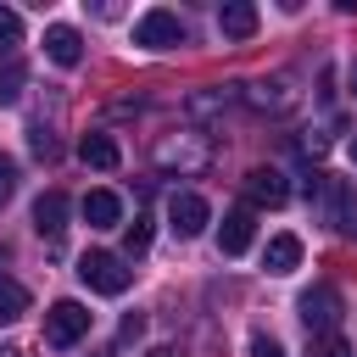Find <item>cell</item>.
I'll list each match as a JSON object with an SVG mask.
<instances>
[{
	"label": "cell",
	"instance_id": "cell-30",
	"mask_svg": "<svg viewBox=\"0 0 357 357\" xmlns=\"http://www.w3.org/2000/svg\"><path fill=\"white\" fill-rule=\"evenodd\" d=\"M89 357H112V351H89Z\"/></svg>",
	"mask_w": 357,
	"mask_h": 357
},
{
	"label": "cell",
	"instance_id": "cell-28",
	"mask_svg": "<svg viewBox=\"0 0 357 357\" xmlns=\"http://www.w3.org/2000/svg\"><path fill=\"white\" fill-rule=\"evenodd\" d=\"M0 357H28V351L22 346H0Z\"/></svg>",
	"mask_w": 357,
	"mask_h": 357
},
{
	"label": "cell",
	"instance_id": "cell-24",
	"mask_svg": "<svg viewBox=\"0 0 357 357\" xmlns=\"http://www.w3.org/2000/svg\"><path fill=\"white\" fill-rule=\"evenodd\" d=\"M251 357H284V346L273 335H251Z\"/></svg>",
	"mask_w": 357,
	"mask_h": 357
},
{
	"label": "cell",
	"instance_id": "cell-26",
	"mask_svg": "<svg viewBox=\"0 0 357 357\" xmlns=\"http://www.w3.org/2000/svg\"><path fill=\"white\" fill-rule=\"evenodd\" d=\"M324 145H329L324 134H307V139H301V151H307V156H324Z\"/></svg>",
	"mask_w": 357,
	"mask_h": 357
},
{
	"label": "cell",
	"instance_id": "cell-7",
	"mask_svg": "<svg viewBox=\"0 0 357 357\" xmlns=\"http://www.w3.org/2000/svg\"><path fill=\"white\" fill-rule=\"evenodd\" d=\"M167 223H173L178 240H195V234L212 223V206H206L195 190H173V201H167Z\"/></svg>",
	"mask_w": 357,
	"mask_h": 357
},
{
	"label": "cell",
	"instance_id": "cell-8",
	"mask_svg": "<svg viewBox=\"0 0 357 357\" xmlns=\"http://www.w3.org/2000/svg\"><path fill=\"white\" fill-rule=\"evenodd\" d=\"M33 234H39L45 245H61V234H67V195H61V190H45V195L33 201Z\"/></svg>",
	"mask_w": 357,
	"mask_h": 357
},
{
	"label": "cell",
	"instance_id": "cell-21",
	"mask_svg": "<svg viewBox=\"0 0 357 357\" xmlns=\"http://www.w3.org/2000/svg\"><path fill=\"white\" fill-rule=\"evenodd\" d=\"M11 45H22V17L0 6V50H11Z\"/></svg>",
	"mask_w": 357,
	"mask_h": 357
},
{
	"label": "cell",
	"instance_id": "cell-2",
	"mask_svg": "<svg viewBox=\"0 0 357 357\" xmlns=\"http://www.w3.org/2000/svg\"><path fill=\"white\" fill-rule=\"evenodd\" d=\"M78 279H84L95 296H123L128 279H134V268H128L117 251H84V257H78Z\"/></svg>",
	"mask_w": 357,
	"mask_h": 357
},
{
	"label": "cell",
	"instance_id": "cell-22",
	"mask_svg": "<svg viewBox=\"0 0 357 357\" xmlns=\"http://www.w3.org/2000/svg\"><path fill=\"white\" fill-rule=\"evenodd\" d=\"M28 145H33V156H45V162L56 156V134H50L45 123H33V128H28Z\"/></svg>",
	"mask_w": 357,
	"mask_h": 357
},
{
	"label": "cell",
	"instance_id": "cell-11",
	"mask_svg": "<svg viewBox=\"0 0 357 357\" xmlns=\"http://www.w3.org/2000/svg\"><path fill=\"white\" fill-rule=\"evenodd\" d=\"M45 56H50L56 67H78V61H84V39H78V28H67V22L45 28Z\"/></svg>",
	"mask_w": 357,
	"mask_h": 357
},
{
	"label": "cell",
	"instance_id": "cell-13",
	"mask_svg": "<svg viewBox=\"0 0 357 357\" xmlns=\"http://www.w3.org/2000/svg\"><path fill=\"white\" fill-rule=\"evenodd\" d=\"M84 223H89V229H117V223H123V201H117L112 190H89V195H84Z\"/></svg>",
	"mask_w": 357,
	"mask_h": 357
},
{
	"label": "cell",
	"instance_id": "cell-17",
	"mask_svg": "<svg viewBox=\"0 0 357 357\" xmlns=\"http://www.w3.org/2000/svg\"><path fill=\"white\" fill-rule=\"evenodd\" d=\"M22 312H28V290H22L17 279H6V273H0V324H17Z\"/></svg>",
	"mask_w": 357,
	"mask_h": 357
},
{
	"label": "cell",
	"instance_id": "cell-23",
	"mask_svg": "<svg viewBox=\"0 0 357 357\" xmlns=\"http://www.w3.org/2000/svg\"><path fill=\"white\" fill-rule=\"evenodd\" d=\"M11 195H17V162H11V156H0V206H6Z\"/></svg>",
	"mask_w": 357,
	"mask_h": 357
},
{
	"label": "cell",
	"instance_id": "cell-1",
	"mask_svg": "<svg viewBox=\"0 0 357 357\" xmlns=\"http://www.w3.org/2000/svg\"><path fill=\"white\" fill-rule=\"evenodd\" d=\"M307 195H318V212H324V223H329V229H340L346 240H357V195H351L340 178L318 173V178L307 184Z\"/></svg>",
	"mask_w": 357,
	"mask_h": 357
},
{
	"label": "cell",
	"instance_id": "cell-27",
	"mask_svg": "<svg viewBox=\"0 0 357 357\" xmlns=\"http://www.w3.org/2000/svg\"><path fill=\"white\" fill-rule=\"evenodd\" d=\"M145 357H184L178 346H156V351H145Z\"/></svg>",
	"mask_w": 357,
	"mask_h": 357
},
{
	"label": "cell",
	"instance_id": "cell-18",
	"mask_svg": "<svg viewBox=\"0 0 357 357\" xmlns=\"http://www.w3.org/2000/svg\"><path fill=\"white\" fill-rule=\"evenodd\" d=\"M22 84H28L22 61H0V106H17L22 100Z\"/></svg>",
	"mask_w": 357,
	"mask_h": 357
},
{
	"label": "cell",
	"instance_id": "cell-31",
	"mask_svg": "<svg viewBox=\"0 0 357 357\" xmlns=\"http://www.w3.org/2000/svg\"><path fill=\"white\" fill-rule=\"evenodd\" d=\"M351 156H357V139H351Z\"/></svg>",
	"mask_w": 357,
	"mask_h": 357
},
{
	"label": "cell",
	"instance_id": "cell-20",
	"mask_svg": "<svg viewBox=\"0 0 357 357\" xmlns=\"http://www.w3.org/2000/svg\"><path fill=\"white\" fill-rule=\"evenodd\" d=\"M307 357H357L340 335H312V346H307Z\"/></svg>",
	"mask_w": 357,
	"mask_h": 357
},
{
	"label": "cell",
	"instance_id": "cell-6",
	"mask_svg": "<svg viewBox=\"0 0 357 357\" xmlns=\"http://www.w3.org/2000/svg\"><path fill=\"white\" fill-rule=\"evenodd\" d=\"M134 45H145V50H173V45H184V22H178V11H145L139 22H134Z\"/></svg>",
	"mask_w": 357,
	"mask_h": 357
},
{
	"label": "cell",
	"instance_id": "cell-29",
	"mask_svg": "<svg viewBox=\"0 0 357 357\" xmlns=\"http://www.w3.org/2000/svg\"><path fill=\"white\" fill-rule=\"evenodd\" d=\"M351 95H357V67H351Z\"/></svg>",
	"mask_w": 357,
	"mask_h": 357
},
{
	"label": "cell",
	"instance_id": "cell-3",
	"mask_svg": "<svg viewBox=\"0 0 357 357\" xmlns=\"http://www.w3.org/2000/svg\"><path fill=\"white\" fill-rule=\"evenodd\" d=\"M240 100H245L251 112H262V117H290V112L301 106V89H296L284 73H273V78L245 84V89H240Z\"/></svg>",
	"mask_w": 357,
	"mask_h": 357
},
{
	"label": "cell",
	"instance_id": "cell-25",
	"mask_svg": "<svg viewBox=\"0 0 357 357\" xmlns=\"http://www.w3.org/2000/svg\"><path fill=\"white\" fill-rule=\"evenodd\" d=\"M134 335H145V318H139V312H128V318H123V340H134Z\"/></svg>",
	"mask_w": 357,
	"mask_h": 357
},
{
	"label": "cell",
	"instance_id": "cell-16",
	"mask_svg": "<svg viewBox=\"0 0 357 357\" xmlns=\"http://www.w3.org/2000/svg\"><path fill=\"white\" fill-rule=\"evenodd\" d=\"M156 162H162V167H190V173H195V167L206 162V145H184V139H167V145L156 151Z\"/></svg>",
	"mask_w": 357,
	"mask_h": 357
},
{
	"label": "cell",
	"instance_id": "cell-12",
	"mask_svg": "<svg viewBox=\"0 0 357 357\" xmlns=\"http://www.w3.org/2000/svg\"><path fill=\"white\" fill-rule=\"evenodd\" d=\"M257 6H245V0H223L218 6V28H223V39H251L257 33Z\"/></svg>",
	"mask_w": 357,
	"mask_h": 357
},
{
	"label": "cell",
	"instance_id": "cell-19",
	"mask_svg": "<svg viewBox=\"0 0 357 357\" xmlns=\"http://www.w3.org/2000/svg\"><path fill=\"white\" fill-rule=\"evenodd\" d=\"M123 251H128V257H145V251H151V218H145V212L123 229Z\"/></svg>",
	"mask_w": 357,
	"mask_h": 357
},
{
	"label": "cell",
	"instance_id": "cell-4",
	"mask_svg": "<svg viewBox=\"0 0 357 357\" xmlns=\"http://www.w3.org/2000/svg\"><path fill=\"white\" fill-rule=\"evenodd\" d=\"M296 312H301V324H307L312 335H329V329L340 324V312H346V301H340V290H335V284H312V290H301V301H296Z\"/></svg>",
	"mask_w": 357,
	"mask_h": 357
},
{
	"label": "cell",
	"instance_id": "cell-14",
	"mask_svg": "<svg viewBox=\"0 0 357 357\" xmlns=\"http://www.w3.org/2000/svg\"><path fill=\"white\" fill-rule=\"evenodd\" d=\"M78 156H84V167H100V173H112V167L123 162V151H117L112 134H84V139H78Z\"/></svg>",
	"mask_w": 357,
	"mask_h": 357
},
{
	"label": "cell",
	"instance_id": "cell-10",
	"mask_svg": "<svg viewBox=\"0 0 357 357\" xmlns=\"http://www.w3.org/2000/svg\"><path fill=\"white\" fill-rule=\"evenodd\" d=\"M245 195H251V212L257 206H284L290 201V184H284L279 167H251L245 173Z\"/></svg>",
	"mask_w": 357,
	"mask_h": 357
},
{
	"label": "cell",
	"instance_id": "cell-15",
	"mask_svg": "<svg viewBox=\"0 0 357 357\" xmlns=\"http://www.w3.org/2000/svg\"><path fill=\"white\" fill-rule=\"evenodd\" d=\"M296 262H301V240H296V234H273L268 251H262V268H268V273H290Z\"/></svg>",
	"mask_w": 357,
	"mask_h": 357
},
{
	"label": "cell",
	"instance_id": "cell-9",
	"mask_svg": "<svg viewBox=\"0 0 357 357\" xmlns=\"http://www.w3.org/2000/svg\"><path fill=\"white\" fill-rule=\"evenodd\" d=\"M251 240H257V212H251V206H229L223 223H218V245H223V257L251 251Z\"/></svg>",
	"mask_w": 357,
	"mask_h": 357
},
{
	"label": "cell",
	"instance_id": "cell-5",
	"mask_svg": "<svg viewBox=\"0 0 357 357\" xmlns=\"http://www.w3.org/2000/svg\"><path fill=\"white\" fill-rule=\"evenodd\" d=\"M89 335V307L84 301H50L45 312V340L50 346H78Z\"/></svg>",
	"mask_w": 357,
	"mask_h": 357
}]
</instances>
